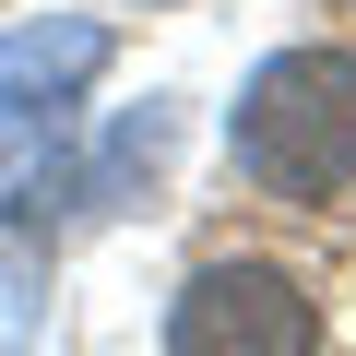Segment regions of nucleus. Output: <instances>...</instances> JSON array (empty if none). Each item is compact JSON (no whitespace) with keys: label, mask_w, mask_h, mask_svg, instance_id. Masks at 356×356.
Instances as JSON below:
<instances>
[{"label":"nucleus","mask_w":356,"mask_h":356,"mask_svg":"<svg viewBox=\"0 0 356 356\" xmlns=\"http://www.w3.org/2000/svg\"><path fill=\"white\" fill-rule=\"evenodd\" d=\"M107 60V36L95 24H24L13 48H0V119H13V131H60V107H72V83Z\"/></svg>","instance_id":"3"},{"label":"nucleus","mask_w":356,"mask_h":356,"mask_svg":"<svg viewBox=\"0 0 356 356\" xmlns=\"http://www.w3.org/2000/svg\"><path fill=\"white\" fill-rule=\"evenodd\" d=\"M166 356H321V309L273 261H202L166 309Z\"/></svg>","instance_id":"2"},{"label":"nucleus","mask_w":356,"mask_h":356,"mask_svg":"<svg viewBox=\"0 0 356 356\" xmlns=\"http://www.w3.org/2000/svg\"><path fill=\"white\" fill-rule=\"evenodd\" d=\"M238 166L261 178L273 202H332L356 178V60L344 48H285L250 72L238 119H226Z\"/></svg>","instance_id":"1"}]
</instances>
